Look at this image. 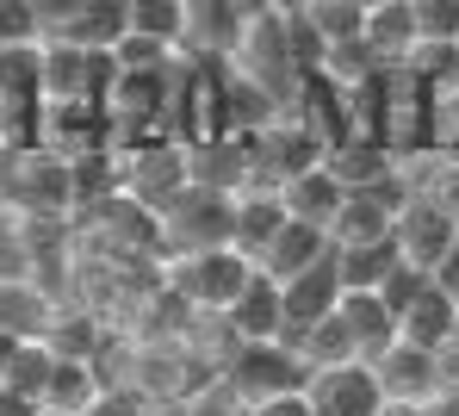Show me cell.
<instances>
[{
    "mask_svg": "<svg viewBox=\"0 0 459 416\" xmlns=\"http://www.w3.org/2000/svg\"><path fill=\"white\" fill-rule=\"evenodd\" d=\"M429 280H435V286H441V292H447V299L459 305V237H454V249L441 255V267H435Z\"/></svg>",
    "mask_w": 459,
    "mask_h": 416,
    "instance_id": "cell-30",
    "label": "cell"
},
{
    "mask_svg": "<svg viewBox=\"0 0 459 416\" xmlns=\"http://www.w3.org/2000/svg\"><path fill=\"white\" fill-rule=\"evenodd\" d=\"M125 6H131V31L125 38H150L161 50H186L193 6H180V0H125Z\"/></svg>",
    "mask_w": 459,
    "mask_h": 416,
    "instance_id": "cell-23",
    "label": "cell"
},
{
    "mask_svg": "<svg viewBox=\"0 0 459 416\" xmlns=\"http://www.w3.org/2000/svg\"><path fill=\"white\" fill-rule=\"evenodd\" d=\"M161 230H168V261H161V267H174V261H186V255L236 249V199H230V193H212V186H193V193L161 218Z\"/></svg>",
    "mask_w": 459,
    "mask_h": 416,
    "instance_id": "cell-5",
    "label": "cell"
},
{
    "mask_svg": "<svg viewBox=\"0 0 459 416\" xmlns=\"http://www.w3.org/2000/svg\"><path fill=\"white\" fill-rule=\"evenodd\" d=\"M379 299L391 305V317H397V342H410V348L441 354V348L459 335V305L429 280V273H416V267H403Z\"/></svg>",
    "mask_w": 459,
    "mask_h": 416,
    "instance_id": "cell-2",
    "label": "cell"
},
{
    "mask_svg": "<svg viewBox=\"0 0 459 416\" xmlns=\"http://www.w3.org/2000/svg\"><path fill=\"white\" fill-rule=\"evenodd\" d=\"M193 186H199V174H193V150L186 143H155L143 156H125V199H137L155 218H168Z\"/></svg>",
    "mask_w": 459,
    "mask_h": 416,
    "instance_id": "cell-6",
    "label": "cell"
},
{
    "mask_svg": "<svg viewBox=\"0 0 459 416\" xmlns=\"http://www.w3.org/2000/svg\"><path fill=\"white\" fill-rule=\"evenodd\" d=\"M367 56L373 69H410V56L422 50V31H416V6L410 0H385V6H367Z\"/></svg>",
    "mask_w": 459,
    "mask_h": 416,
    "instance_id": "cell-11",
    "label": "cell"
},
{
    "mask_svg": "<svg viewBox=\"0 0 459 416\" xmlns=\"http://www.w3.org/2000/svg\"><path fill=\"white\" fill-rule=\"evenodd\" d=\"M454 237H459V230L447 224V218H435L429 205H410V212H403V224H397L403 261H410L416 273H435V267H441V255L454 249Z\"/></svg>",
    "mask_w": 459,
    "mask_h": 416,
    "instance_id": "cell-20",
    "label": "cell"
},
{
    "mask_svg": "<svg viewBox=\"0 0 459 416\" xmlns=\"http://www.w3.org/2000/svg\"><path fill=\"white\" fill-rule=\"evenodd\" d=\"M397 224H403V218H397V212H385L373 193H354L329 237H335V249H354V243H385V237H397Z\"/></svg>",
    "mask_w": 459,
    "mask_h": 416,
    "instance_id": "cell-24",
    "label": "cell"
},
{
    "mask_svg": "<svg viewBox=\"0 0 459 416\" xmlns=\"http://www.w3.org/2000/svg\"><path fill=\"white\" fill-rule=\"evenodd\" d=\"M93 416H150V398L131 392V386H112V392L93 404Z\"/></svg>",
    "mask_w": 459,
    "mask_h": 416,
    "instance_id": "cell-29",
    "label": "cell"
},
{
    "mask_svg": "<svg viewBox=\"0 0 459 416\" xmlns=\"http://www.w3.org/2000/svg\"><path fill=\"white\" fill-rule=\"evenodd\" d=\"M38 416H56V411H38Z\"/></svg>",
    "mask_w": 459,
    "mask_h": 416,
    "instance_id": "cell-35",
    "label": "cell"
},
{
    "mask_svg": "<svg viewBox=\"0 0 459 416\" xmlns=\"http://www.w3.org/2000/svg\"><path fill=\"white\" fill-rule=\"evenodd\" d=\"M25 44H44V13L25 0H0V50H25Z\"/></svg>",
    "mask_w": 459,
    "mask_h": 416,
    "instance_id": "cell-28",
    "label": "cell"
},
{
    "mask_svg": "<svg viewBox=\"0 0 459 416\" xmlns=\"http://www.w3.org/2000/svg\"><path fill=\"white\" fill-rule=\"evenodd\" d=\"M416 31H422L429 50H459V0H422Z\"/></svg>",
    "mask_w": 459,
    "mask_h": 416,
    "instance_id": "cell-27",
    "label": "cell"
},
{
    "mask_svg": "<svg viewBox=\"0 0 459 416\" xmlns=\"http://www.w3.org/2000/svg\"><path fill=\"white\" fill-rule=\"evenodd\" d=\"M50 348H56V360H87V367H100V354L112 348V330H106L93 311H63L56 330H50Z\"/></svg>",
    "mask_w": 459,
    "mask_h": 416,
    "instance_id": "cell-25",
    "label": "cell"
},
{
    "mask_svg": "<svg viewBox=\"0 0 459 416\" xmlns=\"http://www.w3.org/2000/svg\"><path fill=\"white\" fill-rule=\"evenodd\" d=\"M248 416H310V404H305V392H292V398H273V404H255Z\"/></svg>",
    "mask_w": 459,
    "mask_h": 416,
    "instance_id": "cell-31",
    "label": "cell"
},
{
    "mask_svg": "<svg viewBox=\"0 0 459 416\" xmlns=\"http://www.w3.org/2000/svg\"><path fill=\"white\" fill-rule=\"evenodd\" d=\"M106 392H112V386H106V373H100V367H87V360H56L50 392H44V411H56V416H93V404H100Z\"/></svg>",
    "mask_w": 459,
    "mask_h": 416,
    "instance_id": "cell-19",
    "label": "cell"
},
{
    "mask_svg": "<svg viewBox=\"0 0 459 416\" xmlns=\"http://www.w3.org/2000/svg\"><path fill=\"white\" fill-rule=\"evenodd\" d=\"M38 13H44L50 44H75V50H93V56H112L131 31L125 0H75V6H38Z\"/></svg>",
    "mask_w": 459,
    "mask_h": 416,
    "instance_id": "cell-7",
    "label": "cell"
},
{
    "mask_svg": "<svg viewBox=\"0 0 459 416\" xmlns=\"http://www.w3.org/2000/svg\"><path fill=\"white\" fill-rule=\"evenodd\" d=\"M292 348H299V360H305L310 373H335V367H367V360H360V342H354V330L342 324V311H335L329 324H316V330L292 335Z\"/></svg>",
    "mask_w": 459,
    "mask_h": 416,
    "instance_id": "cell-22",
    "label": "cell"
},
{
    "mask_svg": "<svg viewBox=\"0 0 459 416\" xmlns=\"http://www.w3.org/2000/svg\"><path fill=\"white\" fill-rule=\"evenodd\" d=\"M403 243L385 237V243H354V249H335V273L348 292H385L397 273H403Z\"/></svg>",
    "mask_w": 459,
    "mask_h": 416,
    "instance_id": "cell-17",
    "label": "cell"
},
{
    "mask_svg": "<svg viewBox=\"0 0 459 416\" xmlns=\"http://www.w3.org/2000/svg\"><path fill=\"white\" fill-rule=\"evenodd\" d=\"M255 280H261V267L242 249L186 255V261H174V267L161 273V286H168L186 311H199V317H230V305H236Z\"/></svg>",
    "mask_w": 459,
    "mask_h": 416,
    "instance_id": "cell-1",
    "label": "cell"
},
{
    "mask_svg": "<svg viewBox=\"0 0 459 416\" xmlns=\"http://www.w3.org/2000/svg\"><path fill=\"white\" fill-rule=\"evenodd\" d=\"M447 392H454V398H459V379H454V386H447Z\"/></svg>",
    "mask_w": 459,
    "mask_h": 416,
    "instance_id": "cell-34",
    "label": "cell"
},
{
    "mask_svg": "<svg viewBox=\"0 0 459 416\" xmlns=\"http://www.w3.org/2000/svg\"><path fill=\"white\" fill-rule=\"evenodd\" d=\"M292 218H286V199L280 193H242L236 199V249L248 255V261H261L267 243L286 230Z\"/></svg>",
    "mask_w": 459,
    "mask_h": 416,
    "instance_id": "cell-21",
    "label": "cell"
},
{
    "mask_svg": "<svg viewBox=\"0 0 459 416\" xmlns=\"http://www.w3.org/2000/svg\"><path fill=\"white\" fill-rule=\"evenodd\" d=\"M422 416H459V398L454 392H441V398H429V411Z\"/></svg>",
    "mask_w": 459,
    "mask_h": 416,
    "instance_id": "cell-32",
    "label": "cell"
},
{
    "mask_svg": "<svg viewBox=\"0 0 459 416\" xmlns=\"http://www.w3.org/2000/svg\"><path fill=\"white\" fill-rule=\"evenodd\" d=\"M280 292H286V342L316 330V324H329V317L342 311V299H348V286H342V273H335V255H329L323 267L299 273L292 286H280Z\"/></svg>",
    "mask_w": 459,
    "mask_h": 416,
    "instance_id": "cell-12",
    "label": "cell"
},
{
    "mask_svg": "<svg viewBox=\"0 0 459 416\" xmlns=\"http://www.w3.org/2000/svg\"><path fill=\"white\" fill-rule=\"evenodd\" d=\"M6 199L19 218H38V224H63L75 218V168L50 150H25V156H6Z\"/></svg>",
    "mask_w": 459,
    "mask_h": 416,
    "instance_id": "cell-3",
    "label": "cell"
},
{
    "mask_svg": "<svg viewBox=\"0 0 459 416\" xmlns=\"http://www.w3.org/2000/svg\"><path fill=\"white\" fill-rule=\"evenodd\" d=\"M329 255H335V237H329V230H316V224H299V218H292V224H286V230L267 243V255H261L255 267H261V280H273V286H292L299 273L323 267Z\"/></svg>",
    "mask_w": 459,
    "mask_h": 416,
    "instance_id": "cell-13",
    "label": "cell"
},
{
    "mask_svg": "<svg viewBox=\"0 0 459 416\" xmlns=\"http://www.w3.org/2000/svg\"><path fill=\"white\" fill-rule=\"evenodd\" d=\"M305 404L310 416H379L385 392L373 379V367H335V373H310Z\"/></svg>",
    "mask_w": 459,
    "mask_h": 416,
    "instance_id": "cell-9",
    "label": "cell"
},
{
    "mask_svg": "<svg viewBox=\"0 0 459 416\" xmlns=\"http://www.w3.org/2000/svg\"><path fill=\"white\" fill-rule=\"evenodd\" d=\"M280 199H286V218H299V224H316V230H335V218L348 212V186L335 180V168H316L305 180H292V186H280Z\"/></svg>",
    "mask_w": 459,
    "mask_h": 416,
    "instance_id": "cell-16",
    "label": "cell"
},
{
    "mask_svg": "<svg viewBox=\"0 0 459 416\" xmlns=\"http://www.w3.org/2000/svg\"><path fill=\"white\" fill-rule=\"evenodd\" d=\"M230 335L236 348H261V342H286V292L273 280H255L236 305H230Z\"/></svg>",
    "mask_w": 459,
    "mask_h": 416,
    "instance_id": "cell-15",
    "label": "cell"
},
{
    "mask_svg": "<svg viewBox=\"0 0 459 416\" xmlns=\"http://www.w3.org/2000/svg\"><path fill=\"white\" fill-rule=\"evenodd\" d=\"M44 150L81 162V156H100L112 150V118L100 100H75V106H44Z\"/></svg>",
    "mask_w": 459,
    "mask_h": 416,
    "instance_id": "cell-8",
    "label": "cell"
},
{
    "mask_svg": "<svg viewBox=\"0 0 459 416\" xmlns=\"http://www.w3.org/2000/svg\"><path fill=\"white\" fill-rule=\"evenodd\" d=\"M63 305L38 280H0V342H50Z\"/></svg>",
    "mask_w": 459,
    "mask_h": 416,
    "instance_id": "cell-10",
    "label": "cell"
},
{
    "mask_svg": "<svg viewBox=\"0 0 459 416\" xmlns=\"http://www.w3.org/2000/svg\"><path fill=\"white\" fill-rule=\"evenodd\" d=\"M224 386L236 392L242 411H255V404H273V398L305 392L310 367L299 360L292 342H261V348H236V360L224 367Z\"/></svg>",
    "mask_w": 459,
    "mask_h": 416,
    "instance_id": "cell-4",
    "label": "cell"
},
{
    "mask_svg": "<svg viewBox=\"0 0 459 416\" xmlns=\"http://www.w3.org/2000/svg\"><path fill=\"white\" fill-rule=\"evenodd\" d=\"M373 379H379L385 398H403V404H429V398L447 392V386H441V354L410 348V342H397V348L385 354L379 367H373Z\"/></svg>",
    "mask_w": 459,
    "mask_h": 416,
    "instance_id": "cell-14",
    "label": "cell"
},
{
    "mask_svg": "<svg viewBox=\"0 0 459 416\" xmlns=\"http://www.w3.org/2000/svg\"><path fill=\"white\" fill-rule=\"evenodd\" d=\"M299 13H305V25L316 31L323 56H329V50H348V44H360V38H367V6L323 0V6H299Z\"/></svg>",
    "mask_w": 459,
    "mask_h": 416,
    "instance_id": "cell-26",
    "label": "cell"
},
{
    "mask_svg": "<svg viewBox=\"0 0 459 416\" xmlns=\"http://www.w3.org/2000/svg\"><path fill=\"white\" fill-rule=\"evenodd\" d=\"M429 404H403V398H385V411L379 416H422Z\"/></svg>",
    "mask_w": 459,
    "mask_h": 416,
    "instance_id": "cell-33",
    "label": "cell"
},
{
    "mask_svg": "<svg viewBox=\"0 0 459 416\" xmlns=\"http://www.w3.org/2000/svg\"><path fill=\"white\" fill-rule=\"evenodd\" d=\"M342 324L354 330L367 367H379L385 354L397 348V317H391V305H385L379 292H348V299H342Z\"/></svg>",
    "mask_w": 459,
    "mask_h": 416,
    "instance_id": "cell-18",
    "label": "cell"
}]
</instances>
